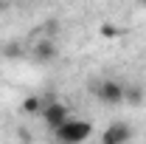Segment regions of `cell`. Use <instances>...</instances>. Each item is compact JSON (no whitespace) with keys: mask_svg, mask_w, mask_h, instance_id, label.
I'll return each instance as SVG.
<instances>
[{"mask_svg":"<svg viewBox=\"0 0 146 144\" xmlns=\"http://www.w3.org/2000/svg\"><path fill=\"white\" fill-rule=\"evenodd\" d=\"M42 108H45V102H42L39 96H25V99H23V105H20V110H23V113H28V116L42 113Z\"/></svg>","mask_w":146,"mask_h":144,"instance_id":"8992f818","label":"cell"},{"mask_svg":"<svg viewBox=\"0 0 146 144\" xmlns=\"http://www.w3.org/2000/svg\"><path fill=\"white\" fill-rule=\"evenodd\" d=\"M138 3H141V6H143V9H146V0H138Z\"/></svg>","mask_w":146,"mask_h":144,"instance_id":"30bf717a","label":"cell"},{"mask_svg":"<svg viewBox=\"0 0 146 144\" xmlns=\"http://www.w3.org/2000/svg\"><path fill=\"white\" fill-rule=\"evenodd\" d=\"M132 141V127L127 122H110L101 133V144H129Z\"/></svg>","mask_w":146,"mask_h":144,"instance_id":"3957f363","label":"cell"},{"mask_svg":"<svg viewBox=\"0 0 146 144\" xmlns=\"http://www.w3.org/2000/svg\"><path fill=\"white\" fill-rule=\"evenodd\" d=\"M121 34V28H115V26H101V37H107V40H112V37Z\"/></svg>","mask_w":146,"mask_h":144,"instance_id":"9c48e42d","label":"cell"},{"mask_svg":"<svg viewBox=\"0 0 146 144\" xmlns=\"http://www.w3.org/2000/svg\"><path fill=\"white\" fill-rule=\"evenodd\" d=\"M3 57H6V59H17V57H23V45H20L17 40L6 42V45H3Z\"/></svg>","mask_w":146,"mask_h":144,"instance_id":"ba28073f","label":"cell"},{"mask_svg":"<svg viewBox=\"0 0 146 144\" xmlns=\"http://www.w3.org/2000/svg\"><path fill=\"white\" fill-rule=\"evenodd\" d=\"M56 141L59 144H84L87 139L93 136V124L87 119H79V116H70L62 127L54 130Z\"/></svg>","mask_w":146,"mask_h":144,"instance_id":"6da1fadb","label":"cell"},{"mask_svg":"<svg viewBox=\"0 0 146 144\" xmlns=\"http://www.w3.org/2000/svg\"><path fill=\"white\" fill-rule=\"evenodd\" d=\"M42 119H45L48 130H56V127H62L70 119V113H68V108H65L62 102H48V105L42 108Z\"/></svg>","mask_w":146,"mask_h":144,"instance_id":"277c9868","label":"cell"},{"mask_svg":"<svg viewBox=\"0 0 146 144\" xmlns=\"http://www.w3.org/2000/svg\"><path fill=\"white\" fill-rule=\"evenodd\" d=\"M124 102L141 105V102H143V88H141V85H127V99H124Z\"/></svg>","mask_w":146,"mask_h":144,"instance_id":"52a82bcc","label":"cell"},{"mask_svg":"<svg viewBox=\"0 0 146 144\" xmlns=\"http://www.w3.org/2000/svg\"><path fill=\"white\" fill-rule=\"evenodd\" d=\"M56 57V45L51 42V40H39L34 45V59L36 62H51Z\"/></svg>","mask_w":146,"mask_h":144,"instance_id":"5b68a950","label":"cell"},{"mask_svg":"<svg viewBox=\"0 0 146 144\" xmlns=\"http://www.w3.org/2000/svg\"><path fill=\"white\" fill-rule=\"evenodd\" d=\"M90 90L96 93L98 102H104V105H110V108H118V105H124V99H127V85L118 82V79H101V82H93Z\"/></svg>","mask_w":146,"mask_h":144,"instance_id":"7a4b0ae2","label":"cell"}]
</instances>
